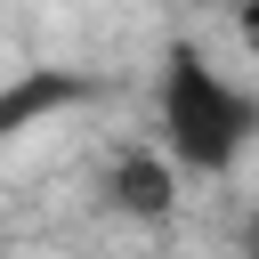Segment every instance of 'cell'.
<instances>
[{"label": "cell", "mask_w": 259, "mask_h": 259, "mask_svg": "<svg viewBox=\"0 0 259 259\" xmlns=\"http://www.w3.org/2000/svg\"><path fill=\"white\" fill-rule=\"evenodd\" d=\"M154 146L178 162V178H235L259 146V89H243L227 65H210L202 40H170L154 73Z\"/></svg>", "instance_id": "obj_1"}, {"label": "cell", "mask_w": 259, "mask_h": 259, "mask_svg": "<svg viewBox=\"0 0 259 259\" xmlns=\"http://www.w3.org/2000/svg\"><path fill=\"white\" fill-rule=\"evenodd\" d=\"M178 162L162 154V146H121L113 162H105V178H97V202L113 210V219H130V227H162L170 210H178Z\"/></svg>", "instance_id": "obj_2"}, {"label": "cell", "mask_w": 259, "mask_h": 259, "mask_svg": "<svg viewBox=\"0 0 259 259\" xmlns=\"http://www.w3.org/2000/svg\"><path fill=\"white\" fill-rule=\"evenodd\" d=\"M89 97V81H73V73H57V65H40V73H24L16 89H0V138H16V130H32L40 113H65V105H81Z\"/></svg>", "instance_id": "obj_3"}, {"label": "cell", "mask_w": 259, "mask_h": 259, "mask_svg": "<svg viewBox=\"0 0 259 259\" xmlns=\"http://www.w3.org/2000/svg\"><path fill=\"white\" fill-rule=\"evenodd\" d=\"M235 40L259 57V0H235Z\"/></svg>", "instance_id": "obj_4"}, {"label": "cell", "mask_w": 259, "mask_h": 259, "mask_svg": "<svg viewBox=\"0 0 259 259\" xmlns=\"http://www.w3.org/2000/svg\"><path fill=\"white\" fill-rule=\"evenodd\" d=\"M235 259H259V202H251L243 227H235Z\"/></svg>", "instance_id": "obj_5"}]
</instances>
